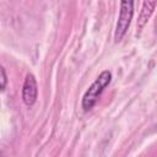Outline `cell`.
I'll list each match as a JSON object with an SVG mask.
<instances>
[{
	"label": "cell",
	"instance_id": "cell-1",
	"mask_svg": "<svg viewBox=\"0 0 157 157\" xmlns=\"http://www.w3.org/2000/svg\"><path fill=\"white\" fill-rule=\"evenodd\" d=\"M112 81V74L108 70H104L99 74V76L94 80V82L88 87L86 91L83 98H82V108L83 110H90L96 104L97 99L104 91V88L110 83Z\"/></svg>",
	"mask_w": 157,
	"mask_h": 157
},
{
	"label": "cell",
	"instance_id": "cell-5",
	"mask_svg": "<svg viewBox=\"0 0 157 157\" xmlns=\"http://www.w3.org/2000/svg\"><path fill=\"white\" fill-rule=\"evenodd\" d=\"M7 85V76L4 70V67L0 65V91H2Z\"/></svg>",
	"mask_w": 157,
	"mask_h": 157
},
{
	"label": "cell",
	"instance_id": "cell-3",
	"mask_svg": "<svg viewBox=\"0 0 157 157\" xmlns=\"http://www.w3.org/2000/svg\"><path fill=\"white\" fill-rule=\"evenodd\" d=\"M37 82L32 74H28L25 78L23 87H22V99L26 105H32L37 99Z\"/></svg>",
	"mask_w": 157,
	"mask_h": 157
},
{
	"label": "cell",
	"instance_id": "cell-4",
	"mask_svg": "<svg viewBox=\"0 0 157 157\" xmlns=\"http://www.w3.org/2000/svg\"><path fill=\"white\" fill-rule=\"evenodd\" d=\"M155 7H156V0H144L141 12H140V16L137 20V27L139 28H142L147 23L151 15L153 13Z\"/></svg>",
	"mask_w": 157,
	"mask_h": 157
},
{
	"label": "cell",
	"instance_id": "cell-2",
	"mask_svg": "<svg viewBox=\"0 0 157 157\" xmlns=\"http://www.w3.org/2000/svg\"><path fill=\"white\" fill-rule=\"evenodd\" d=\"M134 15V0H121L120 1V10H119V17L115 26V33H114V40L119 42L126 33L131 18Z\"/></svg>",
	"mask_w": 157,
	"mask_h": 157
}]
</instances>
